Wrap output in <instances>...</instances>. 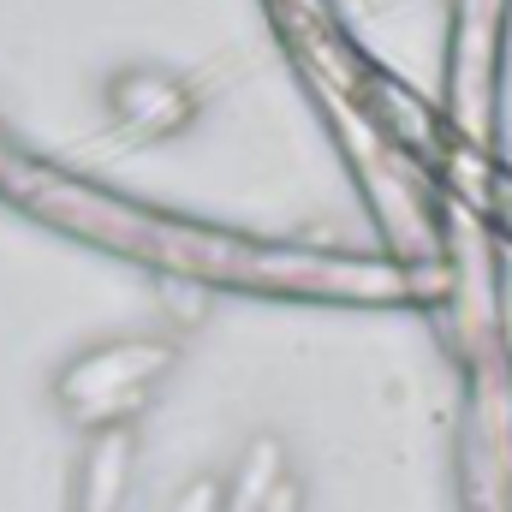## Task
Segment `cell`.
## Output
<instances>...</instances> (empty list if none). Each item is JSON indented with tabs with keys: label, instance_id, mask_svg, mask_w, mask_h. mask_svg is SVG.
<instances>
[{
	"label": "cell",
	"instance_id": "obj_1",
	"mask_svg": "<svg viewBox=\"0 0 512 512\" xmlns=\"http://www.w3.org/2000/svg\"><path fill=\"white\" fill-rule=\"evenodd\" d=\"M155 370H167V346H108V352H90V358L66 376V382H72V399H66V405H72L78 417H84L90 399H102V393H120V405H137V393H143V382H149Z\"/></svg>",
	"mask_w": 512,
	"mask_h": 512
},
{
	"label": "cell",
	"instance_id": "obj_2",
	"mask_svg": "<svg viewBox=\"0 0 512 512\" xmlns=\"http://www.w3.org/2000/svg\"><path fill=\"white\" fill-rule=\"evenodd\" d=\"M274 477H280V441L268 447L262 471H256V453H245V471H239V483H233V512H256V507H262Z\"/></svg>",
	"mask_w": 512,
	"mask_h": 512
},
{
	"label": "cell",
	"instance_id": "obj_3",
	"mask_svg": "<svg viewBox=\"0 0 512 512\" xmlns=\"http://www.w3.org/2000/svg\"><path fill=\"white\" fill-rule=\"evenodd\" d=\"M215 507H221V489H215V483H191L173 512H215Z\"/></svg>",
	"mask_w": 512,
	"mask_h": 512
}]
</instances>
